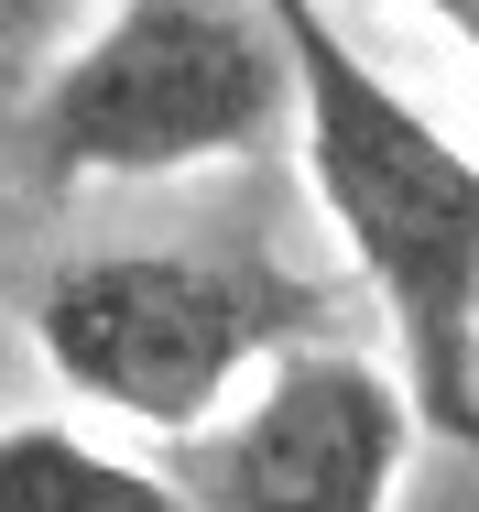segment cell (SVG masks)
<instances>
[{
  "instance_id": "obj_2",
  "label": "cell",
  "mask_w": 479,
  "mask_h": 512,
  "mask_svg": "<svg viewBox=\"0 0 479 512\" xmlns=\"http://www.w3.org/2000/svg\"><path fill=\"white\" fill-rule=\"evenodd\" d=\"M284 131L294 77L262 0H109L33 99V164L55 186H153Z\"/></svg>"
},
{
  "instance_id": "obj_3",
  "label": "cell",
  "mask_w": 479,
  "mask_h": 512,
  "mask_svg": "<svg viewBox=\"0 0 479 512\" xmlns=\"http://www.w3.org/2000/svg\"><path fill=\"white\" fill-rule=\"evenodd\" d=\"M316 284L240 251H77L33 295L44 371L153 436H207L262 360L316 338Z\"/></svg>"
},
{
  "instance_id": "obj_6",
  "label": "cell",
  "mask_w": 479,
  "mask_h": 512,
  "mask_svg": "<svg viewBox=\"0 0 479 512\" xmlns=\"http://www.w3.org/2000/svg\"><path fill=\"white\" fill-rule=\"evenodd\" d=\"M66 22V0H0V55H22V44H44Z\"/></svg>"
},
{
  "instance_id": "obj_1",
  "label": "cell",
  "mask_w": 479,
  "mask_h": 512,
  "mask_svg": "<svg viewBox=\"0 0 479 512\" xmlns=\"http://www.w3.org/2000/svg\"><path fill=\"white\" fill-rule=\"evenodd\" d=\"M294 77V153L349 273L382 295L403 349V404L425 436L479 447V153H458L414 88L327 22V0H262Z\"/></svg>"
},
{
  "instance_id": "obj_5",
  "label": "cell",
  "mask_w": 479,
  "mask_h": 512,
  "mask_svg": "<svg viewBox=\"0 0 479 512\" xmlns=\"http://www.w3.org/2000/svg\"><path fill=\"white\" fill-rule=\"evenodd\" d=\"M0 512H196V491L55 414H22L0 425Z\"/></svg>"
},
{
  "instance_id": "obj_4",
  "label": "cell",
  "mask_w": 479,
  "mask_h": 512,
  "mask_svg": "<svg viewBox=\"0 0 479 512\" xmlns=\"http://www.w3.org/2000/svg\"><path fill=\"white\" fill-rule=\"evenodd\" d=\"M414 436L425 425L382 360L294 338L284 360H262L251 404L207 436L196 512H392Z\"/></svg>"
}]
</instances>
